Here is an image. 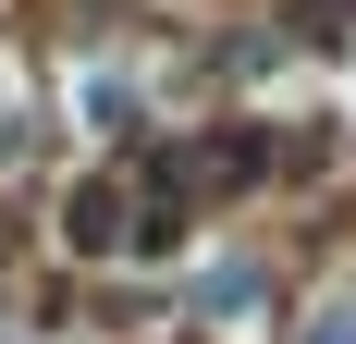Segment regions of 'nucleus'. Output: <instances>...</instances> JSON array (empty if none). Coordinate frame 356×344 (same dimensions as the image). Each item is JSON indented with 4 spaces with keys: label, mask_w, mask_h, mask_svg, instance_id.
<instances>
[{
    "label": "nucleus",
    "mask_w": 356,
    "mask_h": 344,
    "mask_svg": "<svg viewBox=\"0 0 356 344\" xmlns=\"http://www.w3.org/2000/svg\"><path fill=\"white\" fill-rule=\"evenodd\" d=\"M62 234H74V246H123V197H111V185H86V197L62 209Z\"/></svg>",
    "instance_id": "f257e3e1"
}]
</instances>
